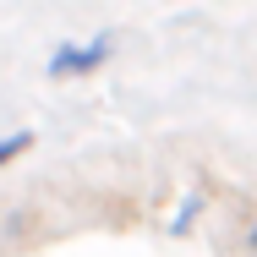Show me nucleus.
I'll return each instance as SVG.
<instances>
[{"instance_id":"obj_1","label":"nucleus","mask_w":257,"mask_h":257,"mask_svg":"<svg viewBox=\"0 0 257 257\" xmlns=\"http://www.w3.org/2000/svg\"><path fill=\"white\" fill-rule=\"evenodd\" d=\"M109 55H115V33L104 28L93 39H60L44 60V77L50 82H77V77H93L99 66H109Z\"/></svg>"},{"instance_id":"obj_2","label":"nucleus","mask_w":257,"mask_h":257,"mask_svg":"<svg viewBox=\"0 0 257 257\" xmlns=\"http://www.w3.org/2000/svg\"><path fill=\"white\" fill-rule=\"evenodd\" d=\"M33 143H39L33 132H6V137H0V170H6V164H17L22 154H33Z\"/></svg>"},{"instance_id":"obj_3","label":"nucleus","mask_w":257,"mask_h":257,"mask_svg":"<svg viewBox=\"0 0 257 257\" xmlns=\"http://www.w3.org/2000/svg\"><path fill=\"white\" fill-rule=\"evenodd\" d=\"M241 252H257V203L246 213V230H241Z\"/></svg>"}]
</instances>
